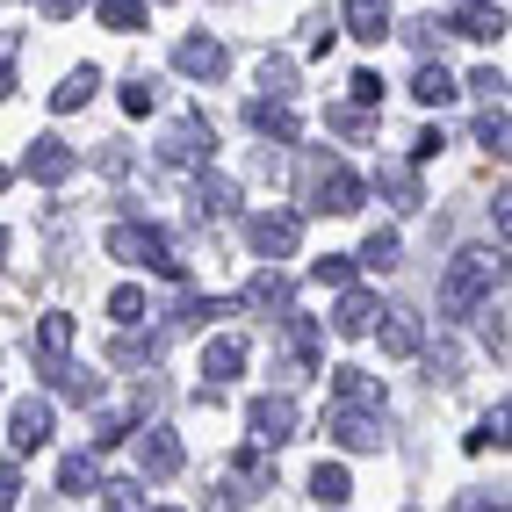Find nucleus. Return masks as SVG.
Here are the masks:
<instances>
[{"label":"nucleus","instance_id":"473e14b6","mask_svg":"<svg viewBox=\"0 0 512 512\" xmlns=\"http://www.w3.org/2000/svg\"><path fill=\"white\" fill-rule=\"evenodd\" d=\"M311 275H318V289H347V282H354V260H339V253H325V260L311 267Z\"/></svg>","mask_w":512,"mask_h":512},{"label":"nucleus","instance_id":"e433bc0d","mask_svg":"<svg viewBox=\"0 0 512 512\" xmlns=\"http://www.w3.org/2000/svg\"><path fill=\"white\" fill-rule=\"evenodd\" d=\"M383 188H390L397 202H419V188H412V174H397V166H390V174H383Z\"/></svg>","mask_w":512,"mask_h":512},{"label":"nucleus","instance_id":"c756f323","mask_svg":"<svg viewBox=\"0 0 512 512\" xmlns=\"http://www.w3.org/2000/svg\"><path fill=\"white\" fill-rule=\"evenodd\" d=\"M109 318H116V325H138V318H145V289H130V282H123V289L109 296Z\"/></svg>","mask_w":512,"mask_h":512},{"label":"nucleus","instance_id":"4468645a","mask_svg":"<svg viewBox=\"0 0 512 512\" xmlns=\"http://www.w3.org/2000/svg\"><path fill=\"white\" fill-rule=\"evenodd\" d=\"M138 462H145V476H174V469H181V440L166 433V426H152V433L138 440Z\"/></svg>","mask_w":512,"mask_h":512},{"label":"nucleus","instance_id":"7ed1b4c3","mask_svg":"<svg viewBox=\"0 0 512 512\" xmlns=\"http://www.w3.org/2000/svg\"><path fill=\"white\" fill-rule=\"evenodd\" d=\"M246 238H253L260 260H289L296 238H303V217H296V210H260V217L246 224Z\"/></svg>","mask_w":512,"mask_h":512},{"label":"nucleus","instance_id":"4c0bfd02","mask_svg":"<svg viewBox=\"0 0 512 512\" xmlns=\"http://www.w3.org/2000/svg\"><path fill=\"white\" fill-rule=\"evenodd\" d=\"M87 0H37V15H51V22H65V15H80Z\"/></svg>","mask_w":512,"mask_h":512},{"label":"nucleus","instance_id":"2eb2a0df","mask_svg":"<svg viewBox=\"0 0 512 512\" xmlns=\"http://www.w3.org/2000/svg\"><path fill=\"white\" fill-rule=\"evenodd\" d=\"M238 368H246V339H210V347H202V375H210V383H231Z\"/></svg>","mask_w":512,"mask_h":512},{"label":"nucleus","instance_id":"5701e85b","mask_svg":"<svg viewBox=\"0 0 512 512\" xmlns=\"http://www.w3.org/2000/svg\"><path fill=\"white\" fill-rule=\"evenodd\" d=\"M231 202H238V188H231L224 174H202V181H195V210H202V217H224Z\"/></svg>","mask_w":512,"mask_h":512},{"label":"nucleus","instance_id":"39448f33","mask_svg":"<svg viewBox=\"0 0 512 512\" xmlns=\"http://www.w3.org/2000/svg\"><path fill=\"white\" fill-rule=\"evenodd\" d=\"M246 426H253L260 448H282V440H296V404H289V397H253Z\"/></svg>","mask_w":512,"mask_h":512},{"label":"nucleus","instance_id":"4be33fe9","mask_svg":"<svg viewBox=\"0 0 512 512\" xmlns=\"http://www.w3.org/2000/svg\"><path fill=\"white\" fill-rule=\"evenodd\" d=\"M368 325H375V296H347V303L332 311V332H339V339H361Z\"/></svg>","mask_w":512,"mask_h":512},{"label":"nucleus","instance_id":"c03bdc74","mask_svg":"<svg viewBox=\"0 0 512 512\" xmlns=\"http://www.w3.org/2000/svg\"><path fill=\"white\" fill-rule=\"evenodd\" d=\"M159 512H174V505H159Z\"/></svg>","mask_w":512,"mask_h":512},{"label":"nucleus","instance_id":"9d476101","mask_svg":"<svg viewBox=\"0 0 512 512\" xmlns=\"http://www.w3.org/2000/svg\"><path fill=\"white\" fill-rule=\"evenodd\" d=\"M339 22H347V37L383 44V37H390V0H347V8H339Z\"/></svg>","mask_w":512,"mask_h":512},{"label":"nucleus","instance_id":"79ce46f5","mask_svg":"<svg viewBox=\"0 0 512 512\" xmlns=\"http://www.w3.org/2000/svg\"><path fill=\"white\" fill-rule=\"evenodd\" d=\"M0 253H8V231H0Z\"/></svg>","mask_w":512,"mask_h":512},{"label":"nucleus","instance_id":"37998d69","mask_svg":"<svg viewBox=\"0 0 512 512\" xmlns=\"http://www.w3.org/2000/svg\"><path fill=\"white\" fill-rule=\"evenodd\" d=\"M152 8H166V0H152Z\"/></svg>","mask_w":512,"mask_h":512},{"label":"nucleus","instance_id":"9b49d317","mask_svg":"<svg viewBox=\"0 0 512 512\" xmlns=\"http://www.w3.org/2000/svg\"><path fill=\"white\" fill-rule=\"evenodd\" d=\"M210 145H217V130L202 123V116H188L174 138H166V159H174V166H202V159H210Z\"/></svg>","mask_w":512,"mask_h":512},{"label":"nucleus","instance_id":"cd10ccee","mask_svg":"<svg viewBox=\"0 0 512 512\" xmlns=\"http://www.w3.org/2000/svg\"><path fill=\"white\" fill-rule=\"evenodd\" d=\"M289 347H296L303 368H318V325H311V318H296V311H289Z\"/></svg>","mask_w":512,"mask_h":512},{"label":"nucleus","instance_id":"ddd939ff","mask_svg":"<svg viewBox=\"0 0 512 512\" xmlns=\"http://www.w3.org/2000/svg\"><path fill=\"white\" fill-rule=\"evenodd\" d=\"M332 433H339V448H354V455H368V448H383V419H368V412H339L332 419Z\"/></svg>","mask_w":512,"mask_h":512},{"label":"nucleus","instance_id":"f257e3e1","mask_svg":"<svg viewBox=\"0 0 512 512\" xmlns=\"http://www.w3.org/2000/svg\"><path fill=\"white\" fill-rule=\"evenodd\" d=\"M498 275H505V260H498V253L462 246V253L448 260V275H440V318H469L476 303L498 289Z\"/></svg>","mask_w":512,"mask_h":512},{"label":"nucleus","instance_id":"f03ea898","mask_svg":"<svg viewBox=\"0 0 512 512\" xmlns=\"http://www.w3.org/2000/svg\"><path fill=\"white\" fill-rule=\"evenodd\" d=\"M116 260H130V267H152V275H166V282H181L188 267L174 260V238L166 231H152V224H109V238H101Z\"/></svg>","mask_w":512,"mask_h":512},{"label":"nucleus","instance_id":"72a5a7b5","mask_svg":"<svg viewBox=\"0 0 512 512\" xmlns=\"http://www.w3.org/2000/svg\"><path fill=\"white\" fill-rule=\"evenodd\" d=\"M15 498H22V469L0 462V512H15Z\"/></svg>","mask_w":512,"mask_h":512},{"label":"nucleus","instance_id":"f704fd0d","mask_svg":"<svg viewBox=\"0 0 512 512\" xmlns=\"http://www.w3.org/2000/svg\"><path fill=\"white\" fill-rule=\"evenodd\" d=\"M469 87H476V94H484V101H505V73H498V65H484V73H476Z\"/></svg>","mask_w":512,"mask_h":512},{"label":"nucleus","instance_id":"a878e982","mask_svg":"<svg viewBox=\"0 0 512 512\" xmlns=\"http://www.w3.org/2000/svg\"><path fill=\"white\" fill-rule=\"evenodd\" d=\"M246 303H260V311H282L289 318V282L267 267V275H253V289H246Z\"/></svg>","mask_w":512,"mask_h":512},{"label":"nucleus","instance_id":"c85d7f7f","mask_svg":"<svg viewBox=\"0 0 512 512\" xmlns=\"http://www.w3.org/2000/svg\"><path fill=\"white\" fill-rule=\"evenodd\" d=\"M101 512H152L138 484H101Z\"/></svg>","mask_w":512,"mask_h":512},{"label":"nucleus","instance_id":"f8f14e48","mask_svg":"<svg viewBox=\"0 0 512 512\" xmlns=\"http://www.w3.org/2000/svg\"><path fill=\"white\" fill-rule=\"evenodd\" d=\"M426 347V325L412 318V311H383V354H397V361H412Z\"/></svg>","mask_w":512,"mask_h":512},{"label":"nucleus","instance_id":"6ab92c4d","mask_svg":"<svg viewBox=\"0 0 512 512\" xmlns=\"http://www.w3.org/2000/svg\"><path fill=\"white\" fill-rule=\"evenodd\" d=\"M412 94L426 101V109H448V101H455L462 87H455V73H448V65H419V80H412Z\"/></svg>","mask_w":512,"mask_h":512},{"label":"nucleus","instance_id":"412c9836","mask_svg":"<svg viewBox=\"0 0 512 512\" xmlns=\"http://www.w3.org/2000/svg\"><path fill=\"white\" fill-rule=\"evenodd\" d=\"M397 253H404V238L383 224V231H368V246H361V267H368V275H390V267H397Z\"/></svg>","mask_w":512,"mask_h":512},{"label":"nucleus","instance_id":"a211bd4d","mask_svg":"<svg viewBox=\"0 0 512 512\" xmlns=\"http://www.w3.org/2000/svg\"><path fill=\"white\" fill-rule=\"evenodd\" d=\"M311 498H318V505H347V498H354L347 462H318V469H311Z\"/></svg>","mask_w":512,"mask_h":512},{"label":"nucleus","instance_id":"bb28decb","mask_svg":"<svg viewBox=\"0 0 512 512\" xmlns=\"http://www.w3.org/2000/svg\"><path fill=\"white\" fill-rule=\"evenodd\" d=\"M101 29H123V37H130V29H145V0H101Z\"/></svg>","mask_w":512,"mask_h":512},{"label":"nucleus","instance_id":"6e6552de","mask_svg":"<svg viewBox=\"0 0 512 512\" xmlns=\"http://www.w3.org/2000/svg\"><path fill=\"white\" fill-rule=\"evenodd\" d=\"M246 123L260 130V138H275V145H296V109L275 101V94H253L246 101Z\"/></svg>","mask_w":512,"mask_h":512},{"label":"nucleus","instance_id":"423d86ee","mask_svg":"<svg viewBox=\"0 0 512 512\" xmlns=\"http://www.w3.org/2000/svg\"><path fill=\"white\" fill-rule=\"evenodd\" d=\"M8 440H15V455H37L44 440H51V404L44 397H22L15 419H8Z\"/></svg>","mask_w":512,"mask_h":512},{"label":"nucleus","instance_id":"0eeeda50","mask_svg":"<svg viewBox=\"0 0 512 512\" xmlns=\"http://www.w3.org/2000/svg\"><path fill=\"white\" fill-rule=\"evenodd\" d=\"M73 166H80V152L65 145V138H37V145L22 152V174H29V181H65Z\"/></svg>","mask_w":512,"mask_h":512},{"label":"nucleus","instance_id":"2f4dec72","mask_svg":"<svg viewBox=\"0 0 512 512\" xmlns=\"http://www.w3.org/2000/svg\"><path fill=\"white\" fill-rule=\"evenodd\" d=\"M152 109H159V87L152 80H130L123 87V116H152Z\"/></svg>","mask_w":512,"mask_h":512},{"label":"nucleus","instance_id":"ea45409f","mask_svg":"<svg viewBox=\"0 0 512 512\" xmlns=\"http://www.w3.org/2000/svg\"><path fill=\"white\" fill-rule=\"evenodd\" d=\"M469 512H505V505H484V498H476V505H469Z\"/></svg>","mask_w":512,"mask_h":512},{"label":"nucleus","instance_id":"58836bf2","mask_svg":"<svg viewBox=\"0 0 512 512\" xmlns=\"http://www.w3.org/2000/svg\"><path fill=\"white\" fill-rule=\"evenodd\" d=\"M15 87V65H8V51H0V94H8Z\"/></svg>","mask_w":512,"mask_h":512},{"label":"nucleus","instance_id":"a19ab883","mask_svg":"<svg viewBox=\"0 0 512 512\" xmlns=\"http://www.w3.org/2000/svg\"><path fill=\"white\" fill-rule=\"evenodd\" d=\"M0 188H8V166H0Z\"/></svg>","mask_w":512,"mask_h":512},{"label":"nucleus","instance_id":"7c9ffc66","mask_svg":"<svg viewBox=\"0 0 512 512\" xmlns=\"http://www.w3.org/2000/svg\"><path fill=\"white\" fill-rule=\"evenodd\" d=\"M476 145L505 159V101H498V109H484V123H476Z\"/></svg>","mask_w":512,"mask_h":512},{"label":"nucleus","instance_id":"1a4fd4ad","mask_svg":"<svg viewBox=\"0 0 512 512\" xmlns=\"http://www.w3.org/2000/svg\"><path fill=\"white\" fill-rule=\"evenodd\" d=\"M174 65L188 80H224V44L217 37H181L174 44Z\"/></svg>","mask_w":512,"mask_h":512},{"label":"nucleus","instance_id":"20e7f679","mask_svg":"<svg viewBox=\"0 0 512 512\" xmlns=\"http://www.w3.org/2000/svg\"><path fill=\"white\" fill-rule=\"evenodd\" d=\"M361 202H368L361 174H347L339 159H325V166H318V210H332V217H354Z\"/></svg>","mask_w":512,"mask_h":512},{"label":"nucleus","instance_id":"b1692460","mask_svg":"<svg viewBox=\"0 0 512 512\" xmlns=\"http://www.w3.org/2000/svg\"><path fill=\"white\" fill-rule=\"evenodd\" d=\"M58 491H73V498L94 491V448H80V455H65V462H58Z\"/></svg>","mask_w":512,"mask_h":512},{"label":"nucleus","instance_id":"393cba45","mask_svg":"<svg viewBox=\"0 0 512 512\" xmlns=\"http://www.w3.org/2000/svg\"><path fill=\"white\" fill-rule=\"evenodd\" d=\"M65 347H73V318L51 311V318L37 325V354H44V361H65Z\"/></svg>","mask_w":512,"mask_h":512},{"label":"nucleus","instance_id":"aec40b11","mask_svg":"<svg viewBox=\"0 0 512 512\" xmlns=\"http://www.w3.org/2000/svg\"><path fill=\"white\" fill-rule=\"evenodd\" d=\"M94 87H101V73H94V65H80V73H65V80L51 87V109H58V116H73V109H80V101H87Z\"/></svg>","mask_w":512,"mask_h":512},{"label":"nucleus","instance_id":"c9c22d12","mask_svg":"<svg viewBox=\"0 0 512 512\" xmlns=\"http://www.w3.org/2000/svg\"><path fill=\"white\" fill-rule=\"evenodd\" d=\"M354 101H361V109H375V101H383V80H375V73H354Z\"/></svg>","mask_w":512,"mask_h":512},{"label":"nucleus","instance_id":"f3484780","mask_svg":"<svg viewBox=\"0 0 512 512\" xmlns=\"http://www.w3.org/2000/svg\"><path fill=\"white\" fill-rule=\"evenodd\" d=\"M448 29H455V37H469V44H491V37H505V8H462Z\"/></svg>","mask_w":512,"mask_h":512},{"label":"nucleus","instance_id":"dca6fc26","mask_svg":"<svg viewBox=\"0 0 512 512\" xmlns=\"http://www.w3.org/2000/svg\"><path fill=\"white\" fill-rule=\"evenodd\" d=\"M332 390H339V404H354V412L383 404V383H375V375H361V368H332Z\"/></svg>","mask_w":512,"mask_h":512}]
</instances>
